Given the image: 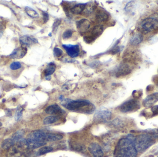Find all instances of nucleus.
I'll return each instance as SVG.
<instances>
[{"instance_id":"36","label":"nucleus","mask_w":158,"mask_h":157,"mask_svg":"<svg viewBox=\"0 0 158 157\" xmlns=\"http://www.w3.org/2000/svg\"><path fill=\"white\" fill-rule=\"evenodd\" d=\"M119 51H120V48H119V47H116L114 48V49L112 50V54H116Z\"/></svg>"},{"instance_id":"17","label":"nucleus","mask_w":158,"mask_h":157,"mask_svg":"<svg viewBox=\"0 0 158 157\" xmlns=\"http://www.w3.org/2000/svg\"><path fill=\"white\" fill-rule=\"evenodd\" d=\"M63 112V111L57 104H54V105L50 106L47 107L45 109V112L46 113L50 115H54L60 114H62Z\"/></svg>"},{"instance_id":"40","label":"nucleus","mask_w":158,"mask_h":157,"mask_svg":"<svg viewBox=\"0 0 158 157\" xmlns=\"http://www.w3.org/2000/svg\"><path fill=\"white\" fill-rule=\"evenodd\" d=\"M1 79V78H0V80Z\"/></svg>"},{"instance_id":"22","label":"nucleus","mask_w":158,"mask_h":157,"mask_svg":"<svg viewBox=\"0 0 158 157\" xmlns=\"http://www.w3.org/2000/svg\"><path fill=\"white\" fill-rule=\"evenodd\" d=\"M59 119H60V117L58 116H50L45 117L44 119L43 123L46 125H48V124L54 123L55 122L58 121Z\"/></svg>"},{"instance_id":"1","label":"nucleus","mask_w":158,"mask_h":157,"mask_svg":"<svg viewBox=\"0 0 158 157\" xmlns=\"http://www.w3.org/2000/svg\"><path fill=\"white\" fill-rule=\"evenodd\" d=\"M135 137L129 134L119 140L115 150V157H136L137 151L133 144Z\"/></svg>"},{"instance_id":"18","label":"nucleus","mask_w":158,"mask_h":157,"mask_svg":"<svg viewBox=\"0 0 158 157\" xmlns=\"http://www.w3.org/2000/svg\"><path fill=\"white\" fill-rule=\"evenodd\" d=\"M143 40V36L141 33H135L132 37L130 43L133 46H137L141 44Z\"/></svg>"},{"instance_id":"14","label":"nucleus","mask_w":158,"mask_h":157,"mask_svg":"<svg viewBox=\"0 0 158 157\" xmlns=\"http://www.w3.org/2000/svg\"><path fill=\"white\" fill-rule=\"evenodd\" d=\"M20 42L22 46H30L38 43L36 38L29 36L24 35L20 38Z\"/></svg>"},{"instance_id":"39","label":"nucleus","mask_w":158,"mask_h":157,"mask_svg":"<svg viewBox=\"0 0 158 157\" xmlns=\"http://www.w3.org/2000/svg\"><path fill=\"white\" fill-rule=\"evenodd\" d=\"M156 84H157V85H158V79L157 80V82H156Z\"/></svg>"},{"instance_id":"9","label":"nucleus","mask_w":158,"mask_h":157,"mask_svg":"<svg viewBox=\"0 0 158 157\" xmlns=\"http://www.w3.org/2000/svg\"><path fill=\"white\" fill-rule=\"evenodd\" d=\"M62 46L71 58H75L79 55L80 47L78 45L63 44Z\"/></svg>"},{"instance_id":"10","label":"nucleus","mask_w":158,"mask_h":157,"mask_svg":"<svg viewBox=\"0 0 158 157\" xmlns=\"http://www.w3.org/2000/svg\"><path fill=\"white\" fill-rule=\"evenodd\" d=\"M112 113L107 109H101L94 116V120L97 121H106L110 119Z\"/></svg>"},{"instance_id":"19","label":"nucleus","mask_w":158,"mask_h":157,"mask_svg":"<svg viewBox=\"0 0 158 157\" xmlns=\"http://www.w3.org/2000/svg\"><path fill=\"white\" fill-rule=\"evenodd\" d=\"M86 6H87L86 3L85 4L81 3V4H77L71 9V11L72 13L74 14H80V13H82L84 11Z\"/></svg>"},{"instance_id":"8","label":"nucleus","mask_w":158,"mask_h":157,"mask_svg":"<svg viewBox=\"0 0 158 157\" xmlns=\"http://www.w3.org/2000/svg\"><path fill=\"white\" fill-rule=\"evenodd\" d=\"M103 28L101 26H96L92 29L91 31V35L84 37V39L87 43H91L93 42L98 37L102 34Z\"/></svg>"},{"instance_id":"33","label":"nucleus","mask_w":158,"mask_h":157,"mask_svg":"<svg viewBox=\"0 0 158 157\" xmlns=\"http://www.w3.org/2000/svg\"><path fill=\"white\" fill-rule=\"evenodd\" d=\"M43 17H44L43 19H44V22L45 23L49 20V15H48V13L45 12H43Z\"/></svg>"},{"instance_id":"34","label":"nucleus","mask_w":158,"mask_h":157,"mask_svg":"<svg viewBox=\"0 0 158 157\" xmlns=\"http://www.w3.org/2000/svg\"><path fill=\"white\" fill-rule=\"evenodd\" d=\"M152 111L154 115L158 114V105L153 106L152 108Z\"/></svg>"},{"instance_id":"16","label":"nucleus","mask_w":158,"mask_h":157,"mask_svg":"<svg viewBox=\"0 0 158 157\" xmlns=\"http://www.w3.org/2000/svg\"><path fill=\"white\" fill-rule=\"evenodd\" d=\"M108 13L104 10H97L95 14L96 20L99 23L105 22L109 19Z\"/></svg>"},{"instance_id":"31","label":"nucleus","mask_w":158,"mask_h":157,"mask_svg":"<svg viewBox=\"0 0 158 157\" xmlns=\"http://www.w3.org/2000/svg\"><path fill=\"white\" fill-rule=\"evenodd\" d=\"M61 23V20L59 19H57L55 20L54 23L53 25V32L56 33V30H57L58 27L60 26Z\"/></svg>"},{"instance_id":"27","label":"nucleus","mask_w":158,"mask_h":157,"mask_svg":"<svg viewBox=\"0 0 158 157\" xmlns=\"http://www.w3.org/2000/svg\"><path fill=\"white\" fill-rule=\"evenodd\" d=\"M23 109L22 107H20V106L18 107L15 115V119L16 121H17L20 120L22 116V112H23Z\"/></svg>"},{"instance_id":"35","label":"nucleus","mask_w":158,"mask_h":157,"mask_svg":"<svg viewBox=\"0 0 158 157\" xmlns=\"http://www.w3.org/2000/svg\"><path fill=\"white\" fill-rule=\"evenodd\" d=\"M151 134L154 138H158V129L152 131Z\"/></svg>"},{"instance_id":"29","label":"nucleus","mask_w":158,"mask_h":157,"mask_svg":"<svg viewBox=\"0 0 158 157\" xmlns=\"http://www.w3.org/2000/svg\"><path fill=\"white\" fill-rule=\"evenodd\" d=\"M53 54L55 57L59 58L63 55V51L60 48L56 47L53 49Z\"/></svg>"},{"instance_id":"24","label":"nucleus","mask_w":158,"mask_h":157,"mask_svg":"<svg viewBox=\"0 0 158 157\" xmlns=\"http://www.w3.org/2000/svg\"><path fill=\"white\" fill-rule=\"evenodd\" d=\"M25 12L30 17L33 18H36L39 17V14L33 9L29 7H26L25 9Z\"/></svg>"},{"instance_id":"38","label":"nucleus","mask_w":158,"mask_h":157,"mask_svg":"<svg viewBox=\"0 0 158 157\" xmlns=\"http://www.w3.org/2000/svg\"><path fill=\"white\" fill-rule=\"evenodd\" d=\"M2 123L1 122H0V127H1L2 126Z\"/></svg>"},{"instance_id":"20","label":"nucleus","mask_w":158,"mask_h":157,"mask_svg":"<svg viewBox=\"0 0 158 157\" xmlns=\"http://www.w3.org/2000/svg\"><path fill=\"white\" fill-rule=\"evenodd\" d=\"M56 68V66L54 63L51 62L49 63L44 72V74L46 78L51 77V75H52L55 71Z\"/></svg>"},{"instance_id":"4","label":"nucleus","mask_w":158,"mask_h":157,"mask_svg":"<svg viewBox=\"0 0 158 157\" xmlns=\"http://www.w3.org/2000/svg\"><path fill=\"white\" fill-rule=\"evenodd\" d=\"M138 31L142 34H147L150 32H158V20L155 16L144 19L138 25Z\"/></svg>"},{"instance_id":"21","label":"nucleus","mask_w":158,"mask_h":157,"mask_svg":"<svg viewBox=\"0 0 158 157\" xmlns=\"http://www.w3.org/2000/svg\"><path fill=\"white\" fill-rule=\"evenodd\" d=\"M63 138V136L61 134L55 133H48L46 134V141L52 142L61 140Z\"/></svg>"},{"instance_id":"26","label":"nucleus","mask_w":158,"mask_h":157,"mask_svg":"<svg viewBox=\"0 0 158 157\" xmlns=\"http://www.w3.org/2000/svg\"><path fill=\"white\" fill-rule=\"evenodd\" d=\"M52 150L53 148L52 147H49V146H45V147H43V148L39 149L37 154L38 156H41V155L49 153Z\"/></svg>"},{"instance_id":"6","label":"nucleus","mask_w":158,"mask_h":157,"mask_svg":"<svg viewBox=\"0 0 158 157\" xmlns=\"http://www.w3.org/2000/svg\"><path fill=\"white\" fill-rule=\"evenodd\" d=\"M140 107L139 100L136 99H131L125 102L121 105L119 109L123 113H129L138 110Z\"/></svg>"},{"instance_id":"13","label":"nucleus","mask_w":158,"mask_h":157,"mask_svg":"<svg viewBox=\"0 0 158 157\" xmlns=\"http://www.w3.org/2000/svg\"><path fill=\"white\" fill-rule=\"evenodd\" d=\"M27 51V47L23 46L14 49L10 56L13 59H21L26 55Z\"/></svg>"},{"instance_id":"32","label":"nucleus","mask_w":158,"mask_h":157,"mask_svg":"<svg viewBox=\"0 0 158 157\" xmlns=\"http://www.w3.org/2000/svg\"><path fill=\"white\" fill-rule=\"evenodd\" d=\"M5 28H6V24L5 22L2 21L0 22V38H1L2 37L3 35Z\"/></svg>"},{"instance_id":"12","label":"nucleus","mask_w":158,"mask_h":157,"mask_svg":"<svg viewBox=\"0 0 158 157\" xmlns=\"http://www.w3.org/2000/svg\"><path fill=\"white\" fill-rule=\"evenodd\" d=\"M158 101V93H154L147 96L143 100V105L145 107H151Z\"/></svg>"},{"instance_id":"2","label":"nucleus","mask_w":158,"mask_h":157,"mask_svg":"<svg viewBox=\"0 0 158 157\" xmlns=\"http://www.w3.org/2000/svg\"><path fill=\"white\" fill-rule=\"evenodd\" d=\"M63 105L70 111L84 112L87 113H92L95 109L93 104L86 100H66Z\"/></svg>"},{"instance_id":"23","label":"nucleus","mask_w":158,"mask_h":157,"mask_svg":"<svg viewBox=\"0 0 158 157\" xmlns=\"http://www.w3.org/2000/svg\"><path fill=\"white\" fill-rule=\"evenodd\" d=\"M25 134V131L23 130H19L13 134L12 135V139L14 142L19 141L21 140Z\"/></svg>"},{"instance_id":"30","label":"nucleus","mask_w":158,"mask_h":157,"mask_svg":"<svg viewBox=\"0 0 158 157\" xmlns=\"http://www.w3.org/2000/svg\"><path fill=\"white\" fill-rule=\"evenodd\" d=\"M73 35V31L71 30H67L63 34V38L64 39H69Z\"/></svg>"},{"instance_id":"7","label":"nucleus","mask_w":158,"mask_h":157,"mask_svg":"<svg viewBox=\"0 0 158 157\" xmlns=\"http://www.w3.org/2000/svg\"><path fill=\"white\" fill-rule=\"evenodd\" d=\"M132 67L129 62L126 61L121 64L116 72L115 75L117 78L126 76L131 72Z\"/></svg>"},{"instance_id":"15","label":"nucleus","mask_w":158,"mask_h":157,"mask_svg":"<svg viewBox=\"0 0 158 157\" xmlns=\"http://www.w3.org/2000/svg\"><path fill=\"white\" fill-rule=\"evenodd\" d=\"M76 24L77 29L81 32H87L91 26V23L89 20L86 19H83L78 20L76 22Z\"/></svg>"},{"instance_id":"25","label":"nucleus","mask_w":158,"mask_h":157,"mask_svg":"<svg viewBox=\"0 0 158 157\" xmlns=\"http://www.w3.org/2000/svg\"><path fill=\"white\" fill-rule=\"evenodd\" d=\"M14 143L15 142L13 141L12 139H7L2 142V147L4 149L8 150L13 146L14 145Z\"/></svg>"},{"instance_id":"11","label":"nucleus","mask_w":158,"mask_h":157,"mask_svg":"<svg viewBox=\"0 0 158 157\" xmlns=\"http://www.w3.org/2000/svg\"><path fill=\"white\" fill-rule=\"evenodd\" d=\"M88 149L94 157H103L104 156L102 148L98 143H92L89 146Z\"/></svg>"},{"instance_id":"3","label":"nucleus","mask_w":158,"mask_h":157,"mask_svg":"<svg viewBox=\"0 0 158 157\" xmlns=\"http://www.w3.org/2000/svg\"><path fill=\"white\" fill-rule=\"evenodd\" d=\"M46 134L40 130L35 131L29 134L27 141V147L29 148L35 149L46 144Z\"/></svg>"},{"instance_id":"5","label":"nucleus","mask_w":158,"mask_h":157,"mask_svg":"<svg viewBox=\"0 0 158 157\" xmlns=\"http://www.w3.org/2000/svg\"><path fill=\"white\" fill-rule=\"evenodd\" d=\"M155 141L149 134H141L135 137L133 144L137 152H143L153 145Z\"/></svg>"},{"instance_id":"37","label":"nucleus","mask_w":158,"mask_h":157,"mask_svg":"<svg viewBox=\"0 0 158 157\" xmlns=\"http://www.w3.org/2000/svg\"><path fill=\"white\" fill-rule=\"evenodd\" d=\"M7 112V116H11V112L10 110H8Z\"/></svg>"},{"instance_id":"28","label":"nucleus","mask_w":158,"mask_h":157,"mask_svg":"<svg viewBox=\"0 0 158 157\" xmlns=\"http://www.w3.org/2000/svg\"><path fill=\"white\" fill-rule=\"evenodd\" d=\"M22 65L20 62H13L10 65V68L12 70H17L21 68Z\"/></svg>"}]
</instances>
